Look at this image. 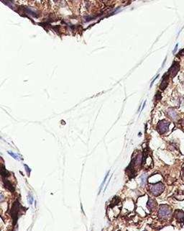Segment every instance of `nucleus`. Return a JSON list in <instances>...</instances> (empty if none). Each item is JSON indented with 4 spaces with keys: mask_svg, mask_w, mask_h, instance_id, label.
<instances>
[{
    "mask_svg": "<svg viewBox=\"0 0 184 231\" xmlns=\"http://www.w3.org/2000/svg\"><path fill=\"white\" fill-rule=\"evenodd\" d=\"M164 189H165V186H164V185L161 182H159L157 183V184H153V185H152L150 188V192H151V193L154 196L160 195V194L164 191Z\"/></svg>",
    "mask_w": 184,
    "mask_h": 231,
    "instance_id": "1",
    "label": "nucleus"
},
{
    "mask_svg": "<svg viewBox=\"0 0 184 231\" xmlns=\"http://www.w3.org/2000/svg\"><path fill=\"white\" fill-rule=\"evenodd\" d=\"M170 212H171V210H170V208L168 205H161L160 209H159L158 214L160 217L165 218V217H168L170 215Z\"/></svg>",
    "mask_w": 184,
    "mask_h": 231,
    "instance_id": "2",
    "label": "nucleus"
},
{
    "mask_svg": "<svg viewBox=\"0 0 184 231\" xmlns=\"http://www.w3.org/2000/svg\"><path fill=\"white\" fill-rule=\"evenodd\" d=\"M169 125H170V123L168 121H165V120H162V121L159 122V123L157 124V130L159 131V133L160 134L166 133L168 130Z\"/></svg>",
    "mask_w": 184,
    "mask_h": 231,
    "instance_id": "3",
    "label": "nucleus"
},
{
    "mask_svg": "<svg viewBox=\"0 0 184 231\" xmlns=\"http://www.w3.org/2000/svg\"><path fill=\"white\" fill-rule=\"evenodd\" d=\"M179 69H180V66H179L178 63L174 62L173 65H172V66L169 69L168 73L169 77H170L171 78H173V77L178 74Z\"/></svg>",
    "mask_w": 184,
    "mask_h": 231,
    "instance_id": "4",
    "label": "nucleus"
},
{
    "mask_svg": "<svg viewBox=\"0 0 184 231\" xmlns=\"http://www.w3.org/2000/svg\"><path fill=\"white\" fill-rule=\"evenodd\" d=\"M168 79H169V76L168 74H165L164 75L163 78H162V81L160 84V89L161 90H165V88L167 87V86L168 84Z\"/></svg>",
    "mask_w": 184,
    "mask_h": 231,
    "instance_id": "5",
    "label": "nucleus"
},
{
    "mask_svg": "<svg viewBox=\"0 0 184 231\" xmlns=\"http://www.w3.org/2000/svg\"><path fill=\"white\" fill-rule=\"evenodd\" d=\"M3 181H4V186H5L6 189H9V190L11 191V192H13V191L14 190V188L13 187L10 181H8L7 179H5V178H3Z\"/></svg>",
    "mask_w": 184,
    "mask_h": 231,
    "instance_id": "6",
    "label": "nucleus"
},
{
    "mask_svg": "<svg viewBox=\"0 0 184 231\" xmlns=\"http://www.w3.org/2000/svg\"><path fill=\"white\" fill-rule=\"evenodd\" d=\"M168 114L169 115V117H170V118L173 119V120H175L177 118H178V115H177V113L175 112V110H174L173 109H169L168 111Z\"/></svg>",
    "mask_w": 184,
    "mask_h": 231,
    "instance_id": "7",
    "label": "nucleus"
},
{
    "mask_svg": "<svg viewBox=\"0 0 184 231\" xmlns=\"http://www.w3.org/2000/svg\"><path fill=\"white\" fill-rule=\"evenodd\" d=\"M175 217H176L178 220L184 218V212L183 211L180 210H177L176 212H175Z\"/></svg>",
    "mask_w": 184,
    "mask_h": 231,
    "instance_id": "8",
    "label": "nucleus"
},
{
    "mask_svg": "<svg viewBox=\"0 0 184 231\" xmlns=\"http://www.w3.org/2000/svg\"><path fill=\"white\" fill-rule=\"evenodd\" d=\"M1 175L2 176L3 178H6V177H7V176H9V172H8L7 170H6L5 168H4V166H1Z\"/></svg>",
    "mask_w": 184,
    "mask_h": 231,
    "instance_id": "9",
    "label": "nucleus"
},
{
    "mask_svg": "<svg viewBox=\"0 0 184 231\" xmlns=\"http://www.w3.org/2000/svg\"><path fill=\"white\" fill-rule=\"evenodd\" d=\"M8 153H9V154L12 157L14 158V159L17 160V161H19V160H22L23 159V158H22V156H21L20 155H19V154H17V153L11 152V151H8Z\"/></svg>",
    "mask_w": 184,
    "mask_h": 231,
    "instance_id": "10",
    "label": "nucleus"
},
{
    "mask_svg": "<svg viewBox=\"0 0 184 231\" xmlns=\"http://www.w3.org/2000/svg\"><path fill=\"white\" fill-rule=\"evenodd\" d=\"M155 205H156V203H155V201L152 200L151 199H149L148 203H147V207H148V209H151L154 208V207H155Z\"/></svg>",
    "mask_w": 184,
    "mask_h": 231,
    "instance_id": "11",
    "label": "nucleus"
},
{
    "mask_svg": "<svg viewBox=\"0 0 184 231\" xmlns=\"http://www.w3.org/2000/svg\"><path fill=\"white\" fill-rule=\"evenodd\" d=\"M146 179H147V175L143 174L141 176V184L142 186H145V183H146Z\"/></svg>",
    "mask_w": 184,
    "mask_h": 231,
    "instance_id": "12",
    "label": "nucleus"
},
{
    "mask_svg": "<svg viewBox=\"0 0 184 231\" xmlns=\"http://www.w3.org/2000/svg\"><path fill=\"white\" fill-rule=\"evenodd\" d=\"M109 174V171L108 173H107V175H106V176H105V178H104V181H102V185H101V186H100V190H99V194H100L101 191H102V187H103V186H104V184H105V182H106V181H107V178H108Z\"/></svg>",
    "mask_w": 184,
    "mask_h": 231,
    "instance_id": "13",
    "label": "nucleus"
},
{
    "mask_svg": "<svg viewBox=\"0 0 184 231\" xmlns=\"http://www.w3.org/2000/svg\"><path fill=\"white\" fill-rule=\"evenodd\" d=\"M27 201H28V202H29L30 204H32V202H33V197H32V196H31V195H28V197H27Z\"/></svg>",
    "mask_w": 184,
    "mask_h": 231,
    "instance_id": "14",
    "label": "nucleus"
},
{
    "mask_svg": "<svg viewBox=\"0 0 184 231\" xmlns=\"http://www.w3.org/2000/svg\"><path fill=\"white\" fill-rule=\"evenodd\" d=\"M25 170H26V171H27V174L30 175V169L28 167V166H27V165H25Z\"/></svg>",
    "mask_w": 184,
    "mask_h": 231,
    "instance_id": "15",
    "label": "nucleus"
},
{
    "mask_svg": "<svg viewBox=\"0 0 184 231\" xmlns=\"http://www.w3.org/2000/svg\"><path fill=\"white\" fill-rule=\"evenodd\" d=\"M158 77H159V75H157V77H155V79H154V80H153V81H152V83H151V84H150V87H152V84H153V83H154V82H155V80H156V79H157V78H158Z\"/></svg>",
    "mask_w": 184,
    "mask_h": 231,
    "instance_id": "16",
    "label": "nucleus"
},
{
    "mask_svg": "<svg viewBox=\"0 0 184 231\" xmlns=\"http://www.w3.org/2000/svg\"><path fill=\"white\" fill-rule=\"evenodd\" d=\"M179 56H184V49L180 51V53H179Z\"/></svg>",
    "mask_w": 184,
    "mask_h": 231,
    "instance_id": "17",
    "label": "nucleus"
},
{
    "mask_svg": "<svg viewBox=\"0 0 184 231\" xmlns=\"http://www.w3.org/2000/svg\"><path fill=\"white\" fill-rule=\"evenodd\" d=\"M145 104H146V101H145V102H144V104H143V105H142V109H141V112H142V110H144V107H145Z\"/></svg>",
    "mask_w": 184,
    "mask_h": 231,
    "instance_id": "18",
    "label": "nucleus"
},
{
    "mask_svg": "<svg viewBox=\"0 0 184 231\" xmlns=\"http://www.w3.org/2000/svg\"><path fill=\"white\" fill-rule=\"evenodd\" d=\"M177 48H178V44H177L176 46H175V49H174V51H173V53H175V51H177Z\"/></svg>",
    "mask_w": 184,
    "mask_h": 231,
    "instance_id": "19",
    "label": "nucleus"
},
{
    "mask_svg": "<svg viewBox=\"0 0 184 231\" xmlns=\"http://www.w3.org/2000/svg\"><path fill=\"white\" fill-rule=\"evenodd\" d=\"M182 125H184V120H183V122H182Z\"/></svg>",
    "mask_w": 184,
    "mask_h": 231,
    "instance_id": "20",
    "label": "nucleus"
},
{
    "mask_svg": "<svg viewBox=\"0 0 184 231\" xmlns=\"http://www.w3.org/2000/svg\"><path fill=\"white\" fill-rule=\"evenodd\" d=\"M183 175H184V169H183Z\"/></svg>",
    "mask_w": 184,
    "mask_h": 231,
    "instance_id": "21",
    "label": "nucleus"
}]
</instances>
